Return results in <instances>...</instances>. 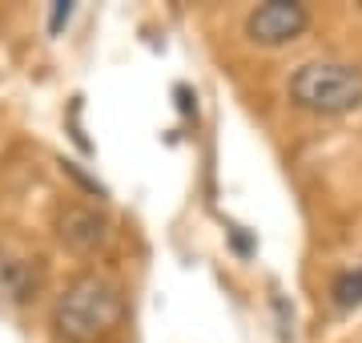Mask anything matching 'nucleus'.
I'll return each mask as SVG.
<instances>
[{
	"instance_id": "obj_1",
	"label": "nucleus",
	"mask_w": 362,
	"mask_h": 343,
	"mask_svg": "<svg viewBox=\"0 0 362 343\" xmlns=\"http://www.w3.org/2000/svg\"><path fill=\"white\" fill-rule=\"evenodd\" d=\"M121 311H125V295H121L113 279L81 275L57 295L52 327L65 343H97L117 327Z\"/></svg>"
},
{
	"instance_id": "obj_2",
	"label": "nucleus",
	"mask_w": 362,
	"mask_h": 343,
	"mask_svg": "<svg viewBox=\"0 0 362 343\" xmlns=\"http://www.w3.org/2000/svg\"><path fill=\"white\" fill-rule=\"evenodd\" d=\"M290 101L318 118H342L362 106V69L346 61H306L290 73Z\"/></svg>"
},
{
	"instance_id": "obj_3",
	"label": "nucleus",
	"mask_w": 362,
	"mask_h": 343,
	"mask_svg": "<svg viewBox=\"0 0 362 343\" xmlns=\"http://www.w3.org/2000/svg\"><path fill=\"white\" fill-rule=\"evenodd\" d=\"M306 28H310V13H306L302 4H290V0L258 4V9L246 16V37L254 40V45H266V49L290 45V40H298Z\"/></svg>"
},
{
	"instance_id": "obj_4",
	"label": "nucleus",
	"mask_w": 362,
	"mask_h": 343,
	"mask_svg": "<svg viewBox=\"0 0 362 343\" xmlns=\"http://www.w3.org/2000/svg\"><path fill=\"white\" fill-rule=\"evenodd\" d=\"M57 238L65 242L69 251L77 254H93L97 247L109 242V223L97 206H81V202H69L65 210L57 214Z\"/></svg>"
},
{
	"instance_id": "obj_5",
	"label": "nucleus",
	"mask_w": 362,
	"mask_h": 343,
	"mask_svg": "<svg viewBox=\"0 0 362 343\" xmlns=\"http://www.w3.org/2000/svg\"><path fill=\"white\" fill-rule=\"evenodd\" d=\"M40 287V275L37 266L28 263V259H16V254L0 251V295L4 299H13V303H28Z\"/></svg>"
},
{
	"instance_id": "obj_6",
	"label": "nucleus",
	"mask_w": 362,
	"mask_h": 343,
	"mask_svg": "<svg viewBox=\"0 0 362 343\" xmlns=\"http://www.w3.org/2000/svg\"><path fill=\"white\" fill-rule=\"evenodd\" d=\"M330 299H334L338 311H350V307H358V303H362V263L346 266V271L334 279V287H330Z\"/></svg>"
},
{
	"instance_id": "obj_7",
	"label": "nucleus",
	"mask_w": 362,
	"mask_h": 343,
	"mask_svg": "<svg viewBox=\"0 0 362 343\" xmlns=\"http://www.w3.org/2000/svg\"><path fill=\"white\" fill-rule=\"evenodd\" d=\"M69 16H73V4H52V16H49V33L57 37L61 25H69Z\"/></svg>"
}]
</instances>
